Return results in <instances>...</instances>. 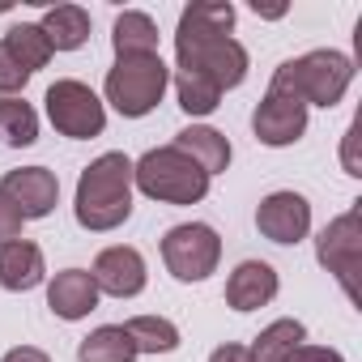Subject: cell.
Here are the masks:
<instances>
[{
    "label": "cell",
    "mask_w": 362,
    "mask_h": 362,
    "mask_svg": "<svg viewBox=\"0 0 362 362\" xmlns=\"http://www.w3.org/2000/svg\"><path fill=\"white\" fill-rule=\"evenodd\" d=\"M230 26H235V5L230 0H197V5H188L179 13V30H175L179 73L205 77L222 94L243 86L247 47L239 39H230Z\"/></svg>",
    "instance_id": "6da1fadb"
},
{
    "label": "cell",
    "mask_w": 362,
    "mask_h": 362,
    "mask_svg": "<svg viewBox=\"0 0 362 362\" xmlns=\"http://www.w3.org/2000/svg\"><path fill=\"white\" fill-rule=\"evenodd\" d=\"M73 214H77V226L94 235L115 230L132 218V158L128 153L111 149L81 170Z\"/></svg>",
    "instance_id": "7a4b0ae2"
},
{
    "label": "cell",
    "mask_w": 362,
    "mask_h": 362,
    "mask_svg": "<svg viewBox=\"0 0 362 362\" xmlns=\"http://www.w3.org/2000/svg\"><path fill=\"white\" fill-rule=\"evenodd\" d=\"M132 188L162 205H201L209 197V175L175 145H158L132 162Z\"/></svg>",
    "instance_id": "3957f363"
},
{
    "label": "cell",
    "mask_w": 362,
    "mask_h": 362,
    "mask_svg": "<svg viewBox=\"0 0 362 362\" xmlns=\"http://www.w3.org/2000/svg\"><path fill=\"white\" fill-rule=\"evenodd\" d=\"M269 86L294 94L303 107H337L345 98V90L354 86V60L345 52L315 47L298 60H286Z\"/></svg>",
    "instance_id": "277c9868"
},
{
    "label": "cell",
    "mask_w": 362,
    "mask_h": 362,
    "mask_svg": "<svg viewBox=\"0 0 362 362\" xmlns=\"http://www.w3.org/2000/svg\"><path fill=\"white\" fill-rule=\"evenodd\" d=\"M170 69L162 64V56H119L115 69L107 73V103L124 119H141L162 103Z\"/></svg>",
    "instance_id": "5b68a950"
},
{
    "label": "cell",
    "mask_w": 362,
    "mask_h": 362,
    "mask_svg": "<svg viewBox=\"0 0 362 362\" xmlns=\"http://www.w3.org/2000/svg\"><path fill=\"white\" fill-rule=\"evenodd\" d=\"M222 260V239L209 222H184L162 235V264L175 281H205Z\"/></svg>",
    "instance_id": "8992f818"
},
{
    "label": "cell",
    "mask_w": 362,
    "mask_h": 362,
    "mask_svg": "<svg viewBox=\"0 0 362 362\" xmlns=\"http://www.w3.org/2000/svg\"><path fill=\"white\" fill-rule=\"evenodd\" d=\"M362 205V201H358ZM345 209L341 218H332L324 230H320V239H315V260L341 281V290H345V298L358 307L362 303V294H358V260H362V209Z\"/></svg>",
    "instance_id": "52a82bcc"
},
{
    "label": "cell",
    "mask_w": 362,
    "mask_h": 362,
    "mask_svg": "<svg viewBox=\"0 0 362 362\" xmlns=\"http://www.w3.org/2000/svg\"><path fill=\"white\" fill-rule=\"evenodd\" d=\"M43 103H47L52 128L69 141H90V136H103V128H107V107L86 81H73V77L56 81Z\"/></svg>",
    "instance_id": "ba28073f"
},
{
    "label": "cell",
    "mask_w": 362,
    "mask_h": 362,
    "mask_svg": "<svg viewBox=\"0 0 362 362\" xmlns=\"http://www.w3.org/2000/svg\"><path fill=\"white\" fill-rule=\"evenodd\" d=\"M252 132H256L260 145L286 149V145H294V141L307 132V107H303L294 94L269 86V94H264V98L256 103V111H252Z\"/></svg>",
    "instance_id": "9c48e42d"
},
{
    "label": "cell",
    "mask_w": 362,
    "mask_h": 362,
    "mask_svg": "<svg viewBox=\"0 0 362 362\" xmlns=\"http://www.w3.org/2000/svg\"><path fill=\"white\" fill-rule=\"evenodd\" d=\"M256 226L269 243L294 247L311 235V205L303 192H269L256 205Z\"/></svg>",
    "instance_id": "30bf717a"
},
{
    "label": "cell",
    "mask_w": 362,
    "mask_h": 362,
    "mask_svg": "<svg viewBox=\"0 0 362 362\" xmlns=\"http://www.w3.org/2000/svg\"><path fill=\"white\" fill-rule=\"evenodd\" d=\"M0 192L18 205V214L26 222H39V218H52L56 214L60 179L47 166H18V170H9L5 179H0Z\"/></svg>",
    "instance_id": "8fae6325"
},
{
    "label": "cell",
    "mask_w": 362,
    "mask_h": 362,
    "mask_svg": "<svg viewBox=\"0 0 362 362\" xmlns=\"http://www.w3.org/2000/svg\"><path fill=\"white\" fill-rule=\"evenodd\" d=\"M90 277H94L98 294H111V298H136L145 290V281H149L145 256L136 247H128V243L103 247L98 260H94V269H90Z\"/></svg>",
    "instance_id": "7c38bea8"
},
{
    "label": "cell",
    "mask_w": 362,
    "mask_h": 362,
    "mask_svg": "<svg viewBox=\"0 0 362 362\" xmlns=\"http://www.w3.org/2000/svg\"><path fill=\"white\" fill-rule=\"evenodd\" d=\"M281 281H277V269L269 260H243L230 277H226V303L235 311H260L277 298Z\"/></svg>",
    "instance_id": "4fadbf2b"
},
{
    "label": "cell",
    "mask_w": 362,
    "mask_h": 362,
    "mask_svg": "<svg viewBox=\"0 0 362 362\" xmlns=\"http://www.w3.org/2000/svg\"><path fill=\"white\" fill-rule=\"evenodd\" d=\"M47 307L60 315V320H86L94 307H98V286L90 277V269H64L47 281Z\"/></svg>",
    "instance_id": "5bb4252c"
},
{
    "label": "cell",
    "mask_w": 362,
    "mask_h": 362,
    "mask_svg": "<svg viewBox=\"0 0 362 362\" xmlns=\"http://www.w3.org/2000/svg\"><path fill=\"white\" fill-rule=\"evenodd\" d=\"M47 277V264H43V247L30 243V239H13L0 247V286L13 290V294H26L35 286H43Z\"/></svg>",
    "instance_id": "9a60e30c"
},
{
    "label": "cell",
    "mask_w": 362,
    "mask_h": 362,
    "mask_svg": "<svg viewBox=\"0 0 362 362\" xmlns=\"http://www.w3.org/2000/svg\"><path fill=\"white\" fill-rule=\"evenodd\" d=\"M175 149H184L209 179L222 175V170L230 166V158H235L226 132H218V128H209V124H188L184 132H175Z\"/></svg>",
    "instance_id": "2e32d148"
},
{
    "label": "cell",
    "mask_w": 362,
    "mask_h": 362,
    "mask_svg": "<svg viewBox=\"0 0 362 362\" xmlns=\"http://www.w3.org/2000/svg\"><path fill=\"white\" fill-rule=\"evenodd\" d=\"M39 30L47 35L52 52H77V47H86V39H90V13H86L81 5H52V9L43 13Z\"/></svg>",
    "instance_id": "e0dca14e"
},
{
    "label": "cell",
    "mask_w": 362,
    "mask_h": 362,
    "mask_svg": "<svg viewBox=\"0 0 362 362\" xmlns=\"http://www.w3.org/2000/svg\"><path fill=\"white\" fill-rule=\"evenodd\" d=\"M111 47H115V60L119 56H158V26L149 13L141 9H128L115 18V30H111Z\"/></svg>",
    "instance_id": "ac0fdd59"
},
{
    "label": "cell",
    "mask_w": 362,
    "mask_h": 362,
    "mask_svg": "<svg viewBox=\"0 0 362 362\" xmlns=\"http://www.w3.org/2000/svg\"><path fill=\"white\" fill-rule=\"evenodd\" d=\"M77 358L81 362H136L141 354H136L132 337L124 332V324H103L77 345Z\"/></svg>",
    "instance_id": "d6986e66"
},
{
    "label": "cell",
    "mask_w": 362,
    "mask_h": 362,
    "mask_svg": "<svg viewBox=\"0 0 362 362\" xmlns=\"http://www.w3.org/2000/svg\"><path fill=\"white\" fill-rule=\"evenodd\" d=\"M124 332L132 337L136 354H175L179 349V328L166 315H132L124 324Z\"/></svg>",
    "instance_id": "ffe728a7"
},
{
    "label": "cell",
    "mask_w": 362,
    "mask_h": 362,
    "mask_svg": "<svg viewBox=\"0 0 362 362\" xmlns=\"http://www.w3.org/2000/svg\"><path fill=\"white\" fill-rule=\"evenodd\" d=\"M39 141V115L30 103H22L18 94L13 98H0V145H13V149H26Z\"/></svg>",
    "instance_id": "44dd1931"
},
{
    "label": "cell",
    "mask_w": 362,
    "mask_h": 362,
    "mask_svg": "<svg viewBox=\"0 0 362 362\" xmlns=\"http://www.w3.org/2000/svg\"><path fill=\"white\" fill-rule=\"evenodd\" d=\"M0 43L9 47V56H13V60H18L30 77H35V73L52 60V43H47V35H43L35 22H18V26H13L5 39H0Z\"/></svg>",
    "instance_id": "7402d4cb"
},
{
    "label": "cell",
    "mask_w": 362,
    "mask_h": 362,
    "mask_svg": "<svg viewBox=\"0 0 362 362\" xmlns=\"http://www.w3.org/2000/svg\"><path fill=\"white\" fill-rule=\"evenodd\" d=\"M307 341V328H303V320H273L269 328H260V337H256V345H247L252 354H256V362H281L294 345H303Z\"/></svg>",
    "instance_id": "603a6c76"
},
{
    "label": "cell",
    "mask_w": 362,
    "mask_h": 362,
    "mask_svg": "<svg viewBox=\"0 0 362 362\" xmlns=\"http://www.w3.org/2000/svg\"><path fill=\"white\" fill-rule=\"evenodd\" d=\"M175 94H179V107H184L192 119L214 115L222 107V90L214 81H205V77H192V73H179L175 77Z\"/></svg>",
    "instance_id": "cb8c5ba5"
},
{
    "label": "cell",
    "mask_w": 362,
    "mask_h": 362,
    "mask_svg": "<svg viewBox=\"0 0 362 362\" xmlns=\"http://www.w3.org/2000/svg\"><path fill=\"white\" fill-rule=\"evenodd\" d=\"M26 81H30V73L9 56L5 43H0V98H13L18 90H26Z\"/></svg>",
    "instance_id": "d4e9b609"
},
{
    "label": "cell",
    "mask_w": 362,
    "mask_h": 362,
    "mask_svg": "<svg viewBox=\"0 0 362 362\" xmlns=\"http://www.w3.org/2000/svg\"><path fill=\"white\" fill-rule=\"evenodd\" d=\"M22 226H26V218L18 214V205L5 192H0V247L13 243V239H22Z\"/></svg>",
    "instance_id": "484cf974"
},
{
    "label": "cell",
    "mask_w": 362,
    "mask_h": 362,
    "mask_svg": "<svg viewBox=\"0 0 362 362\" xmlns=\"http://www.w3.org/2000/svg\"><path fill=\"white\" fill-rule=\"evenodd\" d=\"M281 362H345V354L328 349V345H294Z\"/></svg>",
    "instance_id": "4316f807"
},
{
    "label": "cell",
    "mask_w": 362,
    "mask_h": 362,
    "mask_svg": "<svg viewBox=\"0 0 362 362\" xmlns=\"http://www.w3.org/2000/svg\"><path fill=\"white\" fill-rule=\"evenodd\" d=\"M358 132H362V119H354L349 124V132H345V149H341V166H345V175H362V162H358Z\"/></svg>",
    "instance_id": "83f0119b"
},
{
    "label": "cell",
    "mask_w": 362,
    "mask_h": 362,
    "mask_svg": "<svg viewBox=\"0 0 362 362\" xmlns=\"http://www.w3.org/2000/svg\"><path fill=\"white\" fill-rule=\"evenodd\" d=\"M209 362H256V354H252L247 345H230V341H226V345H218V349L209 354Z\"/></svg>",
    "instance_id": "f1b7e54d"
},
{
    "label": "cell",
    "mask_w": 362,
    "mask_h": 362,
    "mask_svg": "<svg viewBox=\"0 0 362 362\" xmlns=\"http://www.w3.org/2000/svg\"><path fill=\"white\" fill-rule=\"evenodd\" d=\"M0 362H52V358H47L43 349H35V345H13Z\"/></svg>",
    "instance_id": "f546056e"
}]
</instances>
